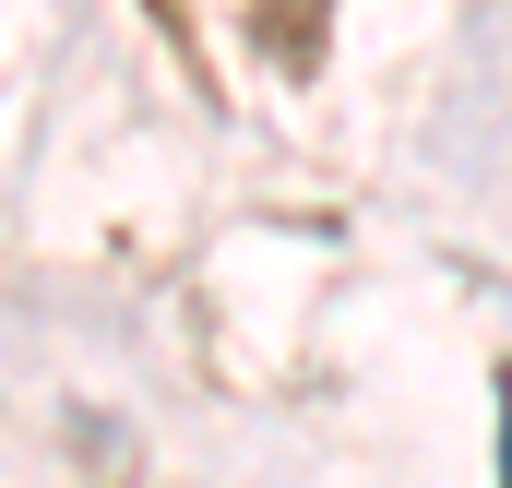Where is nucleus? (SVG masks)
<instances>
[{
  "mask_svg": "<svg viewBox=\"0 0 512 488\" xmlns=\"http://www.w3.org/2000/svg\"><path fill=\"white\" fill-rule=\"evenodd\" d=\"M501 488H512V369H501Z\"/></svg>",
  "mask_w": 512,
  "mask_h": 488,
  "instance_id": "nucleus-1",
  "label": "nucleus"
}]
</instances>
